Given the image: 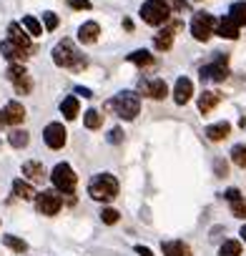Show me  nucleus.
I'll use <instances>...</instances> for the list:
<instances>
[{"mask_svg": "<svg viewBox=\"0 0 246 256\" xmlns=\"http://www.w3.org/2000/svg\"><path fill=\"white\" fill-rule=\"evenodd\" d=\"M36 206L43 216H56L63 206V198L56 191H40V194H36Z\"/></svg>", "mask_w": 246, "mask_h": 256, "instance_id": "9d476101", "label": "nucleus"}, {"mask_svg": "<svg viewBox=\"0 0 246 256\" xmlns=\"http://www.w3.org/2000/svg\"><path fill=\"white\" fill-rule=\"evenodd\" d=\"M224 198H226V201H236V198H241V194H238V188H228V191L224 194Z\"/></svg>", "mask_w": 246, "mask_h": 256, "instance_id": "e433bc0d", "label": "nucleus"}, {"mask_svg": "<svg viewBox=\"0 0 246 256\" xmlns=\"http://www.w3.org/2000/svg\"><path fill=\"white\" fill-rule=\"evenodd\" d=\"M214 28H216L214 16H208V13H194V18H191V36L196 40H208L214 36Z\"/></svg>", "mask_w": 246, "mask_h": 256, "instance_id": "423d86ee", "label": "nucleus"}, {"mask_svg": "<svg viewBox=\"0 0 246 256\" xmlns=\"http://www.w3.org/2000/svg\"><path fill=\"white\" fill-rule=\"evenodd\" d=\"M88 196L93 201H100V204L113 201L118 196V181H116V176H110V174H96L88 181Z\"/></svg>", "mask_w": 246, "mask_h": 256, "instance_id": "f257e3e1", "label": "nucleus"}, {"mask_svg": "<svg viewBox=\"0 0 246 256\" xmlns=\"http://www.w3.org/2000/svg\"><path fill=\"white\" fill-rule=\"evenodd\" d=\"M43 23H46V30H56L60 20H58L56 13H43Z\"/></svg>", "mask_w": 246, "mask_h": 256, "instance_id": "f704fd0d", "label": "nucleus"}, {"mask_svg": "<svg viewBox=\"0 0 246 256\" xmlns=\"http://www.w3.org/2000/svg\"><path fill=\"white\" fill-rule=\"evenodd\" d=\"M76 93H80L83 98H90V90H88V88H80V86H78V88H76Z\"/></svg>", "mask_w": 246, "mask_h": 256, "instance_id": "ea45409f", "label": "nucleus"}, {"mask_svg": "<svg viewBox=\"0 0 246 256\" xmlns=\"http://www.w3.org/2000/svg\"><path fill=\"white\" fill-rule=\"evenodd\" d=\"M128 60L136 63V66H151V63H154V56H151L148 50H134V53L128 56Z\"/></svg>", "mask_w": 246, "mask_h": 256, "instance_id": "c756f323", "label": "nucleus"}, {"mask_svg": "<svg viewBox=\"0 0 246 256\" xmlns=\"http://www.w3.org/2000/svg\"><path fill=\"white\" fill-rule=\"evenodd\" d=\"M191 96H194V83H191L188 78H178L176 86H174V100H176L178 106H184V103L191 100Z\"/></svg>", "mask_w": 246, "mask_h": 256, "instance_id": "2eb2a0df", "label": "nucleus"}, {"mask_svg": "<svg viewBox=\"0 0 246 256\" xmlns=\"http://www.w3.org/2000/svg\"><path fill=\"white\" fill-rule=\"evenodd\" d=\"M8 36H10L8 40H10V43H16L18 48H23V50H28V53L33 50L30 36L23 30V26H18V23H10V26H8Z\"/></svg>", "mask_w": 246, "mask_h": 256, "instance_id": "ddd939ff", "label": "nucleus"}, {"mask_svg": "<svg viewBox=\"0 0 246 256\" xmlns=\"http://www.w3.org/2000/svg\"><path fill=\"white\" fill-rule=\"evenodd\" d=\"M216 171H218V176H226V164L218 161V164H216Z\"/></svg>", "mask_w": 246, "mask_h": 256, "instance_id": "a19ab883", "label": "nucleus"}, {"mask_svg": "<svg viewBox=\"0 0 246 256\" xmlns=\"http://www.w3.org/2000/svg\"><path fill=\"white\" fill-rule=\"evenodd\" d=\"M13 194H16L18 198H23V201H33V198H36L33 184H28V181H23V178H16V181H13Z\"/></svg>", "mask_w": 246, "mask_h": 256, "instance_id": "412c9836", "label": "nucleus"}, {"mask_svg": "<svg viewBox=\"0 0 246 256\" xmlns=\"http://www.w3.org/2000/svg\"><path fill=\"white\" fill-rule=\"evenodd\" d=\"M23 28H26L28 36H33V38H38V36L43 33V26H40L33 16H26V18H23Z\"/></svg>", "mask_w": 246, "mask_h": 256, "instance_id": "c85d7f7f", "label": "nucleus"}, {"mask_svg": "<svg viewBox=\"0 0 246 256\" xmlns=\"http://www.w3.org/2000/svg\"><path fill=\"white\" fill-rule=\"evenodd\" d=\"M161 248H164V256H191V248L184 241H164Z\"/></svg>", "mask_w": 246, "mask_h": 256, "instance_id": "4be33fe9", "label": "nucleus"}, {"mask_svg": "<svg viewBox=\"0 0 246 256\" xmlns=\"http://www.w3.org/2000/svg\"><path fill=\"white\" fill-rule=\"evenodd\" d=\"M231 214H234L236 218H246V201H244V198L231 201Z\"/></svg>", "mask_w": 246, "mask_h": 256, "instance_id": "72a5a7b5", "label": "nucleus"}, {"mask_svg": "<svg viewBox=\"0 0 246 256\" xmlns=\"http://www.w3.org/2000/svg\"><path fill=\"white\" fill-rule=\"evenodd\" d=\"M120 136H123V134H120V128H113L110 136H108V141H110V144H118V141H120Z\"/></svg>", "mask_w": 246, "mask_h": 256, "instance_id": "4c0bfd02", "label": "nucleus"}, {"mask_svg": "<svg viewBox=\"0 0 246 256\" xmlns=\"http://www.w3.org/2000/svg\"><path fill=\"white\" fill-rule=\"evenodd\" d=\"M73 10H90V0H68Z\"/></svg>", "mask_w": 246, "mask_h": 256, "instance_id": "c9c22d12", "label": "nucleus"}, {"mask_svg": "<svg viewBox=\"0 0 246 256\" xmlns=\"http://www.w3.org/2000/svg\"><path fill=\"white\" fill-rule=\"evenodd\" d=\"M98 36H100V26H98V23H93V20H88V23H83V26L78 28V40H80V43H86V46L96 43V40H98Z\"/></svg>", "mask_w": 246, "mask_h": 256, "instance_id": "f3484780", "label": "nucleus"}, {"mask_svg": "<svg viewBox=\"0 0 246 256\" xmlns=\"http://www.w3.org/2000/svg\"><path fill=\"white\" fill-rule=\"evenodd\" d=\"M241 236H244V244H246V224L241 226Z\"/></svg>", "mask_w": 246, "mask_h": 256, "instance_id": "79ce46f5", "label": "nucleus"}, {"mask_svg": "<svg viewBox=\"0 0 246 256\" xmlns=\"http://www.w3.org/2000/svg\"><path fill=\"white\" fill-rule=\"evenodd\" d=\"M228 18L241 28V26H246V3H241V0H238V3H234L231 8H228Z\"/></svg>", "mask_w": 246, "mask_h": 256, "instance_id": "5701e85b", "label": "nucleus"}, {"mask_svg": "<svg viewBox=\"0 0 246 256\" xmlns=\"http://www.w3.org/2000/svg\"><path fill=\"white\" fill-rule=\"evenodd\" d=\"M214 30H216L221 38H228V40H236V38H238V26H236L228 16H224V18L216 23V28H214Z\"/></svg>", "mask_w": 246, "mask_h": 256, "instance_id": "a211bd4d", "label": "nucleus"}, {"mask_svg": "<svg viewBox=\"0 0 246 256\" xmlns=\"http://www.w3.org/2000/svg\"><path fill=\"white\" fill-rule=\"evenodd\" d=\"M218 256H241V241H236V238L224 241L218 248Z\"/></svg>", "mask_w": 246, "mask_h": 256, "instance_id": "a878e982", "label": "nucleus"}, {"mask_svg": "<svg viewBox=\"0 0 246 256\" xmlns=\"http://www.w3.org/2000/svg\"><path fill=\"white\" fill-rule=\"evenodd\" d=\"M66 136H68V134H66L63 123H48L46 131H43V141H46V146L53 148V151H58V148L66 146Z\"/></svg>", "mask_w": 246, "mask_h": 256, "instance_id": "9b49d317", "label": "nucleus"}, {"mask_svg": "<svg viewBox=\"0 0 246 256\" xmlns=\"http://www.w3.org/2000/svg\"><path fill=\"white\" fill-rule=\"evenodd\" d=\"M8 80L16 86V90H18L20 96H28V93L33 90V78H30V73H28L20 63H13V66L8 68Z\"/></svg>", "mask_w": 246, "mask_h": 256, "instance_id": "6e6552de", "label": "nucleus"}, {"mask_svg": "<svg viewBox=\"0 0 246 256\" xmlns=\"http://www.w3.org/2000/svg\"><path fill=\"white\" fill-rule=\"evenodd\" d=\"M231 161H234L238 168H246V146H244V144H238V146L231 148Z\"/></svg>", "mask_w": 246, "mask_h": 256, "instance_id": "2f4dec72", "label": "nucleus"}, {"mask_svg": "<svg viewBox=\"0 0 246 256\" xmlns=\"http://www.w3.org/2000/svg\"><path fill=\"white\" fill-rule=\"evenodd\" d=\"M23 176H26L30 184H43V181L48 178V174H46V168H43L40 161H26V164H23Z\"/></svg>", "mask_w": 246, "mask_h": 256, "instance_id": "4468645a", "label": "nucleus"}, {"mask_svg": "<svg viewBox=\"0 0 246 256\" xmlns=\"http://www.w3.org/2000/svg\"><path fill=\"white\" fill-rule=\"evenodd\" d=\"M78 98L76 96H68V98H63V103H60V113L68 118V120H73L76 116H78Z\"/></svg>", "mask_w": 246, "mask_h": 256, "instance_id": "393cba45", "label": "nucleus"}, {"mask_svg": "<svg viewBox=\"0 0 246 256\" xmlns=\"http://www.w3.org/2000/svg\"><path fill=\"white\" fill-rule=\"evenodd\" d=\"M118 216H120V214H118L116 208H103V211H100V221H103V224H108V226L118 224Z\"/></svg>", "mask_w": 246, "mask_h": 256, "instance_id": "473e14b6", "label": "nucleus"}, {"mask_svg": "<svg viewBox=\"0 0 246 256\" xmlns=\"http://www.w3.org/2000/svg\"><path fill=\"white\" fill-rule=\"evenodd\" d=\"M106 108H108V110H116V116L123 118V120H134V118L138 116V110H141V98H138V93H134V90H123V93H118L113 100H108Z\"/></svg>", "mask_w": 246, "mask_h": 256, "instance_id": "f03ea898", "label": "nucleus"}, {"mask_svg": "<svg viewBox=\"0 0 246 256\" xmlns=\"http://www.w3.org/2000/svg\"><path fill=\"white\" fill-rule=\"evenodd\" d=\"M226 63H228V58H226V56H218L214 63L204 66V68H201V80H204V83H224V80L228 78Z\"/></svg>", "mask_w": 246, "mask_h": 256, "instance_id": "0eeeda50", "label": "nucleus"}, {"mask_svg": "<svg viewBox=\"0 0 246 256\" xmlns=\"http://www.w3.org/2000/svg\"><path fill=\"white\" fill-rule=\"evenodd\" d=\"M3 244H6L8 248L18 251V254H26V251H28V244H26L23 238H18V236H3Z\"/></svg>", "mask_w": 246, "mask_h": 256, "instance_id": "7c9ffc66", "label": "nucleus"}, {"mask_svg": "<svg viewBox=\"0 0 246 256\" xmlns=\"http://www.w3.org/2000/svg\"><path fill=\"white\" fill-rule=\"evenodd\" d=\"M228 134H231V126H228L226 120L214 123V126H208V128H206V138H208V141H224Z\"/></svg>", "mask_w": 246, "mask_h": 256, "instance_id": "aec40b11", "label": "nucleus"}, {"mask_svg": "<svg viewBox=\"0 0 246 256\" xmlns=\"http://www.w3.org/2000/svg\"><path fill=\"white\" fill-rule=\"evenodd\" d=\"M136 254H138V256H154V251H151L148 246H141V244L136 246Z\"/></svg>", "mask_w": 246, "mask_h": 256, "instance_id": "58836bf2", "label": "nucleus"}, {"mask_svg": "<svg viewBox=\"0 0 246 256\" xmlns=\"http://www.w3.org/2000/svg\"><path fill=\"white\" fill-rule=\"evenodd\" d=\"M218 103H221V93H216V90H204L198 96V110L201 113H211Z\"/></svg>", "mask_w": 246, "mask_h": 256, "instance_id": "6ab92c4d", "label": "nucleus"}, {"mask_svg": "<svg viewBox=\"0 0 246 256\" xmlns=\"http://www.w3.org/2000/svg\"><path fill=\"white\" fill-rule=\"evenodd\" d=\"M28 141H30L28 131H10V136H8V144H10L13 148H26Z\"/></svg>", "mask_w": 246, "mask_h": 256, "instance_id": "bb28decb", "label": "nucleus"}, {"mask_svg": "<svg viewBox=\"0 0 246 256\" xmlns=\"http://www.w3.org/2000/svg\"><path fill=\"white\" fill-rule=\"evenodd\" d=\"M0 53H3L10 63H23L30 53L28 50H23V48H18L16 43H10V40H3V43H0Z\"/></svg>", "mask_w": 246, "mask_h": 256, "instance_id": "dca6fc26", "label": "nucleus"}, {"mask_svg": "<svg viewBox=\"0 0 246 256\" xmlns=\"http://www.w3.org/2000/svg\"><path fill=\"white\" fill-rule=\"evenodd\" d=\"M23 120H26V108H23V103H18V100L6 103V108L0 110V126H18V123H23Z\"/></svg>", "mask_w": 246, "mask_h": 256, "instance_id": "f8f14e48", "label": "nucleus"}, {"mask_svg": "<svg viewBox=\"0 0 246 256\" xmlns=\"http://www.w3.org/2000/svg\"><path fill=\"white\" fill-rule=\"evenodd\" d=\"M50 181H53V186H56L60 194H73V191H76V184H78L76 171H73L68 164H58V166L50 171Z\"/></svg>", "mask_w": 246, "mask_h": 256, "instance_id": "39448f33", "label": "nucleus"}, {"mask_svg": "<svg viewBox=\"0 0 246 256\" xmlns=\"http://www.w3.org/2000/svg\"><path fill=\"white\" fill-rule=\"evenodd\" d=\"M154 46H156L158 50H168V48L174 46V28H164V30L154 38Z\"/></svg>", "mask_w": 246, "mask_h": 256, "instance_id": "b1692460", "label": "nucleus"}, {"mask_svg": "<svg viewBox=\"0 0 246 256\" xmlns=\"http://www.w3.org/2000/svg\"><path fill=\"white\" fill-rule=\"evenodd\" d=\"M83 123H86V128L96 131V128H100V123H103V116H100L98 110H86V116H83Z\"/></svg>", "mask_w": 246, "mask_h": 256, "instance_id": "cd10ccee", "label": "nucleus"}, {"mask_svg": "<svg viewBox=\"0 0 246 256\" xmlns=\"http://www.w3.org/2000/svg\"><path fill=\"white\" fill-rule=\"evenodd\" d=\"M138 90H141V96H146L151 100H164L168 96V86L164 78H144L138 83Z\"/></svg>", "mask_w": 246, "mask_h": 256, "instance_id": "1a4fd4ad", "label": "nucleus"}, {"mask_svg": "<svg viewBox=\"0 0 246 256\" xmlns=\"http://www.w3.org/2000/svg\"><path fill=\"white\" fill-rule=\"evenodd\" d=\"M53 63L60 66V68H70V70H80L86 68V58L80 56V50L76 48L73 40H60L56 48H53Z\"/></svg>", "mask_w": 246, "mask_h": 256, "instance_id": "7ed1b4c3", "label": "nucleus"}, {"mask_svg": "<svg viewBox=\"0 0 246 256\" xmlns=\"http://www.w3.org/2000/svg\"><path fill=\"white\" fill-rule=\"evenodd\" d=\"M171 16V8L164 3V0H148V3L141 6V18L148 26H164Z\"/></svg>", "mask_w": 246, "mask_h": 256, "instance_id": "20e7f679", "label": "nucleus"}]
</instances>
